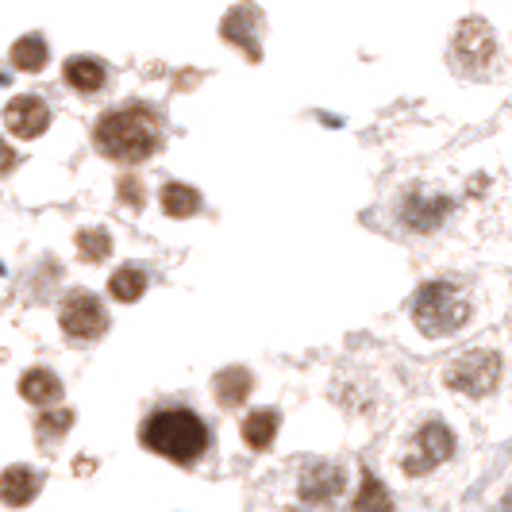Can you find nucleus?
I'll return each mask as SVG.
<instances>
[{
  "instance_id": "obj_1",
  "label": "nucleus",
  "mask_w": 512,
  "mask_h": 512,
  "mask_svg": "<svg viewBox=\"0 0 512 512\" xmlns=\"http://www.w3.org/2000/svg\"><path fill=\"white\" fill-rule=\"evenodd\" d=\"M143 447L170 462H197L208 451V428L197 412L189 409H162L147 416L143 424Z\"/></svg>"
},
{
  "instance_id": "obj_2",
  "label": "nucleus",
  "mask_w": 512,
  "mask_h": 512,
  "mask_svg": "<svg viewBox=\"0 0 512 512\" xmlns=\"http://www.w3.org/2000/svg\"><path fill=\"white\" fill-rule=\"evenodd\" d=\"M97 147L116 162H143L158 147V120L147 108H120L97 124Z\"/></svg>"
},
{
  "instance_id": "obj_3",
  "label": "nucleus",
  "mask_w": 512,
  "mask_h": 512,
  "mask_svg": "<svg viewBox=\"0 0 512 512\" xmlns=\"http://www.w3.org/2000/svg\"><path fill=\"white\" fill-rule=\"evenodd\" d=\"M412 320H416V328L424 335L439 339V335L459 332L462 324L470 320V301L462 297L459 285L428 282L416 293V301H412Z\"/></svg>"
},
{
  "instance_id": "obj_4",
  "label": "nucleus",
  "mask_w": 512,
  "mask_h": 512,
  "mask_svg": "<svg viewBox=\"0 0 512 512\" xmlns=\"http://www.w3.org/2000/svg\"><path fill=\"white\" fill-rule=\"evenodd\" d=\"M443 382L451 385V389H459V393H466V397H486L501 382V355H493V351H466L443 374Z\"/></svg>"
},
{
  "instance_id": "obj_5",
  "label": "nucleus",
  "mask_w": 512,
  "mask_h": 512,
  "mask_svg": "<svg viewBox=\"0 0 512 512\" xmlns=\"http://www.w3.org/2000/svg\"><path fill=\"white\" fill-rule=\"evenodd\" d=\"M451 451H455L451 428H443L439 420H432V424L420 428V436L412 439V451H409V459H405V474H409V478L432 474L436 466H443V462L451 459Z\"/></svg>"
},
{
  "instance_id": "obj_6",
  "label": "nucleus",
  "mask_w": 512,
  "mask_h": 512,
  "mask_svg": "<svg viewBox=\"0 0 512 512\" xmlns=\"http://www.w3.org/2000/svg\"><path fill=\"white\" fill-rule=\"evenodd\" d=\"M58 320H62V332L70 335V339H97L108 328V316H104L101 301L93 293H85V289H77V293L66 297Z\"/></svg>"
},
{
  "instance_id": "obj_7",
  "label": "nucleus",
  "mask_w": 512,
  "mask_h": 512,
  "mask_svg": "<svg viewBox=\"0 0 512 512\" xmlns=\"http://www.w3.org/2000/svg\"><path fill=\"white\" fill-rule=\"evenodd\" d=\"M343 470L332 462H312L301 474V501L305 505H332L335 497L343 493Z\"/></svg>"
},
{
  "instance_id": "obj_8",
  "label": "nucleus",
  "mask_w": 512,
  "mask_h": 512,
  "mask_svg": "<svg viewBox=\"0 0 512 512\" xmlns=\"http://www.w3.org/2000/svg\"><path fill=\"white\" fill-rule=\"evenodd\" d=\"M4 124L12 128V135L20 139H35L43 135L51 124V108L39 101V97H16V101L4 108Z\"/></svg>"
},
{
  "instance_id": "obj_9",
  "label": "nucleus",
  "mask_w": 512,
  "mask_h": 512,
  "mask_svg": "<svg viewBox=\"0 0 512 512\" xmlns=\"http://www.w3.org/2000/svg\"><path fill=\"white\" fill-rule=\"evenodd\" d=\"M39 489H43V478H39L31 466H8V470L0 474V501L12 505V509L31 505V501L39 497Z\"/></svg>"
},
{
  "instance_id": "obj_10",
  "label": "nucleus",
  "mask_w": 512,
  "mask_h": 512,
  "mask_svg": "<svg viewBox=\"0 0 512 512\" xmlns=\"http://www.w3.org/2000/svg\"><path fill=\"white\" fill-rule=\"evenodd\" d=\"M212 389H216V401H220L224 409H235V405H243L247 393L255 389V378H251V370H243V366H228V370L216 374Z\"/></svg>"
},
{
  "instance_id": "obj_11",
  "label": "nucleus",
  "mask_w": 512,
  "mask_h": 512,
  "mask_svg": "<svg viewBox=\"0 0 512 512\" xmlns=\"http://www.w3.org/2000/svg\"><path fill=\"white\" fill-rule=\"evenodd\" d=\"M20 397L31 401V405H54V401H62V382H58V374L51 370H27L24 378H20Z\"/></svg>"
},
{
  "instance_id": "obj_12",
  "label": "nucleus",
  "mask_w": 512,
  "mask_h": 512,
  "mask_svg": "<svg viewBox=\"0 0 512 512\" xmlns=\"http://www.w3.org/2000/svg\"><path fill=\"white\" fill-rule=\"evenodd\" d=\"M255 24H258L255 8H235V12H228V16H224L220 31H224V39H228V43H239V47L247 51V58H258Z\"/></svg>"
},
{
  "instance_id": "obj_13",
  "label": "nucleus",
  "mask_w": 512,
  "mask_h": 512,
  "mask_svg": "<svg viewBox=\"0 0 512 512\" xmlns=\"http://www.w3.org/2000/svg\"><path fill=\"white\" fill-rule=\"evenodd\" d=\"M274 436H278V412L274 409H258L243 420V443L251 451H266L274 443Z\"/></svg>"
},
{
  "instance_id": "obj_14",
  "label": "nucleus",
  "mask_w": 512,
  "mask_h": 512,
  "mask_svg": "<svg viewBox=\"0 0 512 512\" xmlns=\"http://www.w3.org/2000/svg\"><path fill=\"white\" fill-rule=\"evenodd\" d=\"M104 77H108V70L97 58H70L66 62V81L74 85L77 93H97L104 85Z\"/></svg>"
},
{
  "instance_id": "obj_15",
  "label": "nucleus",
  "mask_w": 512,
  "mask_h": 512,
  "mask_svg": "<svg viewBox=\"0 0 512 512\" xmlns=\"http://www.w3.org/2000/svg\"><path fill=\"white\" fill-rule=\"evenodd\" d=\"M162 208H166V216H174V220H185V216H193V212L201 208V193H197L193 185L170 181V185L162 189Z\"/></svg>"
},
{
  "instance_id": "obj_16",
  "label": "nucleus",
  "mask_w": 512,
  "mask_h": 512,
  "mask_svg": "<svg viewBox=\"0 0 512 512\" xmlns=\"http://www.w3.org/2000/svg\"><path fill=\"white\" fill-rule=\"evenodd\" d=\"M351 512H393V497H389V489H385L370 470L362 474L359 497L351 501Z\"/></svg>"
},
{
  "instance_id": "obj_17",
  "label": "nucleus",
  "mask_w": 512,
  "mask_h": 512,
  "mask_svg": "<svg viewBox=\"0 0 512 512\" xmlns=\"http://www.w3.org/2000/svg\"><path fill=\"white\" fill-rule=\"evenodd\" d=\"M108 293H112L116 301L131 305V301H139V297L147 293V274H143V270H135V266H124V270H116V274H112Z\"/></svg>"
},
{
  "instance_id": "obj_18",
  "label": "nucleus",
  "mask_w": 512,
  "mask_h": 512,
  "mask_svg": "<svg viewBox=\"0 0 512 512\" xmlns=\"http://www.w3.org/2000/svg\"><path fill=\"white\" fill-rule=\"evenodd\" d=\"M443 212H447V201H416V197H412L409 205H405V224H409L412 231H432V228H439Z\"/></svg>"
},
{
  "instance_id": "obj_19",
  "label": "nucleus",
  "mask_w": 512,
  "mask_h": 512,
  "mask_svg": "<svg viewBox=\"0 0 512 512\" xmlns=\"http://www.w3.org/2000/svg\"><path fill=\"white\" fill-rule=\"evenodd\" d=\"M43 62H47V43H43V35H24L20 43H12V66L16 70H43Z\"/></svg>"
},
{
  "instance_id": "obj_20",
  "label": "nucleus",
  "mask_w": 512,
  "mask_h": 512,
  "mask_svg": "<svg viewBox=\"0 0 512 512\" xmlns=\"http://www.w3.org/2000/svg\"><path fill=\"white\" fill-rule=\"evenodd\" d=\"M77 251H81L85 262H104L108 251H112V239H108V231L89 228V231H81V235H77Z\"/></svg>"
},
{
  "instance_id": "obj_21",
  "label": "nucleus",
  "mask_w": 512,
  "mask_h": 512,
  "mask_svg": "<svg viewBox=\"0 0 512 512\" xmlns=\"http://www.w3.org/2000/svg\"><path fill=\"white\" fill-rule=\"evenodd\" d=\"M74 428V412L62 409V412H43L39 416V424H35V436L43 439V443H51V439L66 436Z\"/></svg>"
},
{
  "instance_id": "obj_22",
  "label": "nucleus",
  "mask_w": 512,
  "mask_h": 512,
  "mask_svg": "<svg viewBox=\"0 0 512 512\" xmlns=\"http://www.w3.org/2000/svg\"><path fill=\"white\" fill-rule=\"evenodd\" d=\"M120 193H124V201H128V205H143V185H139V181L135 178H124L120 181Z\"/></svg>"
},
{
  "instance_id": "obj_23",
  "label": "nucleus",
  "mask_w": 512,
  "mask_h": 512,
  "mask_svg": "<svg viewBox=\"0 0 512 512\" xmlns=\"http://www.w3.org/2000/svg\"><path fill=\"white\" fill-rule=\"evenodd\" d=\"M16 166V154H12V147L8 143H0V174H8Z\"/></svg>"
}]
</instances>
